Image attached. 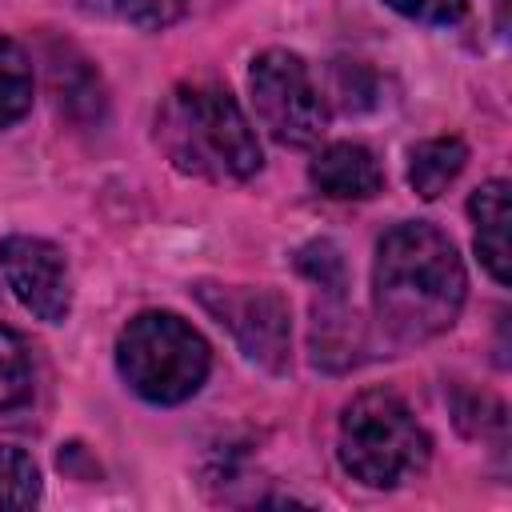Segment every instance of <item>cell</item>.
Returning a JSON list of instances; mask_svg holds the SVG:
<instances>
[{"instance_id": "cell-1", "label": "cell", "mask_w": 512, "mask_h": 512, "mask_svg": "<svg viewBox=\"0 0 512 512\" xmlns=\"http://www.w3.org/2000/svg\"><path fill=\"white\" fill-rule=\"evenodd\" d=\"M464 292L468 276L460 252L440 228L408 220L384 232L372 268V304L392 344H424L452 328L464 308Z\"/></svg>"}, {"instance_id": "cell-2", "label": "cell", "mask_w": 512, "mask_h": 512, "mask_svg": "<svg viewBox=\"0 0 512 512\" xmlns=\"http://www.w3.org/2000/svg\"><path fill=\"white\" fill-rule=\"evenodd\" d=\"M156 140L180 172L204 180H248L260 168V140L240 104L216 84H180L156 112Z\"/></svg>"}, {"instance_id": "cell-3", "label": "cell", "mask_w": 512, "mask_h": 512, "mask_svg": "<svg viewBox=\"0 0 512 512\" xmlns=\"http://www.w3.org/2000/svg\"><path fill=\"white\" fill-rule=\"evenodd\" d=\"M340 464L368 488H396L416 476L428 460V436L412 408L388 392L368 388L340 412Z\"/></svg>"}, {"instance_id": "cell-4", "label": "cell", "mask_w": 512, "mask_h": 512, "mask_svg": "<svg viewBox=\"0 0 512 512\" xmlns=\"http://www.w3.org/2000/svg\"><path fill=\"white\" fill-rule=\"evenodd\" d=\"M124 384L148 404H180L200 392L212 352L208 340L176 312H140L116 340Z\"/></svg>"}, {"instance_id": "cell-5", "label": "cell", "mask_w": 512, "mask_h": 512, "mask_svg": "<svg viewBox=\"0 0 512 512\" xmlns=\"http://www.w3.org/2000/svg\"><path fill=\"white\" fill-rule=\"evenodd\" d=\"M248 88H252V104L260 124L292 148L316 144L324 124H328V108L324 96L308 72V64L296 52L284 48H268L252 60L248 72Z\"/></svg>"}, {"instance_id": "cell-6", "label": "cell", "mask_w": 512, "mask_h": 512, "mask_svg": "<svg viewBox=\"0 0 512 512\" xmlns=\"http://www.w3.org/2000/svg\"><path fill=\"white\" fill-rule=\"evenodd\" d=\"M200 304L236 336L248 360L280 372L288 364V304L272 288H220V284H200L196 288Z\"/></svg>"}, {"instance_id": "cell-7", "label": "cell", "mask_w": 512, "mask_h": 512, "mask_svg": "<svg viewBox=\"0 0 512 512\" xmlns=\"http://www.w3.org/2000/svg\"><path fill=\"white\" fill-rule=\"evenodd\" d=\"M0 268L16 300L48 324H64L72 312V276L68 260L52 240L40 236H4L0 240Z\"/></svg>"}, {"instance_id": "cell-8", "label": "cell", "mask_w": 512, "mask_h": 512, "mask_svg": "<svg viewBox=\"0 0 512 512\" xmlns=\"http://www.w3.org/2000/svg\"><path fill=\"white\" fill-rule=\"evenodd\" d=\"M308 176L332 200H368L384 184V172H380L376 156L368 148H360V144H328L312 160Z\"/></svg>"}, {"instance_id": "cell-9", "label": "cell", "mask_w": 512, "mask_h": 512, "mask_svg": "<svg viewBox=\"0 0 512 512\" xmlns=\"http://www.w3.org/2000/svg\"><path fill=\"white\" fill-rule=\"evenodd\" d=\"M468 212L476 220V252H480V264L488 268V276L496 284H508L512 276V252H508V184L504 180H488L472 192L468 200Z\"/></svg>"}, {"instance_id": "cell-10", "label": "cell", "mask_w": 512, "mask_h": 512, "mask_svg": "<svg viewBox=\"0 0 512 512\" xmlns=\"http://www.w3.org/2000/svg\"><path fill=\"white\" fill-rule=\"evenodd\" d=\"M468 164V144L460 136H436L412 148L408 156V184L416 196L436 200Z\"/></svg>"}, {"instance_id": "cell-11", "label": "cell", "mask_w": 512, "mask_h": 512, "mask_svg": "<svg viewBox=\"0 0 512 512\" xmlns=\"http://www.w3.org/2000/svg\"><path fill=\"white\" fill-rule=\"evenodd\" d=\"M32 108V64L24 48L0 32V132Z\"/></svg>"}, {"instance_id": "cell-12", "label": "cell", "mask_w": 512, "mask_h": 512, "mask_svg": "<svg viewBox=\"0 0 512 512\" xmlns=\"http://www.w3.org/2000/svg\"><path fill=\"white\" fill-rule=\"evenodd\" d=\"M32 400V360L24 340L0 324V412L24 408Z\"/></svg>"}, {"instance_id": "cell-13", "label": "cell", "mask_w": 512, "mask_h": 512, "mask_svg": "<svg viewBox=\"0 0 512 512\" xmlns=\"http://www.w3.org/2000/svg\"><path fill=\"white\" fill-rule=\"evenodd\" d=\"M40 500V468L28 452L0 444V508H32Z\"/></svg>"}, {"instance_id": "cell-14", "label": "cell", "mask_w": 512, "mask_h": 512, "mask_svg": "<svg viewBox=\"0 0 512 512\" xmlns=\"http://www.w3.org/2000/svg\"><path fill=\"white\" fill-rule=\"evenodd\" d=\"M296 268H300L320 292H328V296H344V260H340L336 244H328V240H312L308 248H300Z\"/></svg>"}, {"instance_id": "cell-15", "label": "cell", "mask_w": 512, "mask_h": 512, "mask_svg": "<svg viewBox=\"0 0 512 512\" xmlns=\"http://www.w3.org/2000/svg\"><path fill=\"white\" fill-rule=\"evenodd\" d=\"M384 4L420 24H456L468 12V0H384Z\"/></svg>"}, {"instance_id": "cell-16", "label": "cell", "mask_w": 512, "mask_h": 512, "mask_svg": "<svg viewBox=\"0 0 512 512\" xmlns=\"http://www.w3.org/2000/svg\"><path fill=\"white\" fill-rule=\"evenodd\" d=\"M120 12L140 28H164L184 12V0H120Z\"/></svg>"}]
</instances>
